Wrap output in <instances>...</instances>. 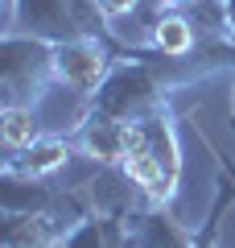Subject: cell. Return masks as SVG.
<instances>
[{
	"instance_id": "cell-5",
	"label": "cell",
	"mask_w": 235,
	"mask_h": 248,
	"mask_svg": "<svg viewBox=\"0 0 235 248\" xmlns=\"http://www.w3.org/2000/svg\"><path fill=\"white\" fill-rule=\"evenodd\" d=\"M50 87H58L54 46L21 33H0V99L33 108Z\"/></svg>"
},
{
	"instance_id": "cell-13",
	"label": "cell",
	"mask_w": 235,
	"mask_h": 248,
	"mask_svg": "<svg viewBox=\"0 0 235 248\" xmlns=\"http://www.w3.org/2000/svg\"><path fill=\"white\" fill-rule=\"evenodd\" d=\"M223 13H227V33L235 42V0H223Z\"/></svg>"
},
{
	"instance_id": "cell-4",
	"label": "cell",
	"mask_w": 235,
	"mask_h": 248,
	"mask_svg": "<svg viewBox=\"0 0 235 248\" xmlns=\"http://www.w3.org/2000/svg\"><path fill=\"white\" fill-rule=\"evenodd\" d=\"M219 178H215V203H210L202 228H190L174 215V207H145L136 223V244L132 248H219L227 211L235 207V166L215 149Z\"/></svg>"
},
{
	"instance_id": "cell-11",
	"label": "cell",
	"mask_w": 235,
	"mask_h": 248,
	"mask_svg": "<svg viewBox=\"0 0 235 248\" xmlns=\"http://www.w3.org/2000/svg\"><path fill=\"white\" fill-rule=\"evenodd\" d=\"M37 137H42V128H37L33 108H21V104H4V108H0V141H4L9 153L33 145Z\"/></svg>"
},
{
	"instance_id": "cell-10",
	"label": "cell",
	"mask_w": 235,
	"mask_h": 248,
	"mask_svg": "<svg viewBox=\"0 0 235 248\" xmlns=\"http://www.w3.org/2000/svg\"><path fill=\"white\" fill-rule=\"evenodd\" d=\"M148 50L165 54V58H190L202 46V33L194 25L190 9H157L148 17Z\"/></svg>"
},
{
	"instance_id": "cell-1",
	"label": "cell",
	"mask_w": 235,
	"mask_h": 248,
	"mask_svg": "<svg viewBox=\"0 0 235 248\" xmlns=\"http://www.w3.org/2000/svg\"><path fill=\"white\" fill-rule=\"evenodd\" d=\"M120 178L140 190V203L174 207L182 186V133L174 108H161L157 116L132 124V149L120 166Z\"/></svg>"
},
{
	"instance_id": "cell-6",
	"label": "cell",
	"mask_w": 235,
	"mask_h": 248,
	"mask_svg": "<svg viewBox=\"0 0 235 248\" xmlns=\"http://www.w3.org/2000/svg\"><path fill=\"white\" fill-rule=\"evenodd\" d=\"M145 46H112V42H99V37H78V42H62L54 46V75H58V87L74 91V95L91 99L103 79L112 75L116 58H132L140 54Z\"/></svg>"
},
{
	"instance_id": "cell-7",
	"label": "cell",
	"mask_w": 235,
	"mask_h": 248,
	"mask_svg": "<svg viewBox=\"0 0 235 248\" xmlns=\"http://www.w3.org/2000/svg\"><path fill=\"white\" fill-rule=\"evenodd\" d=\"M148 203L132 207V203H91V211L74 223L66 240L58 248H132L136 244V223H140V211Z\"/></svg>"
},
{
	"instance_id": "cell-14",
	"label": "cell",
	"mask_w": 235,
	"mask_h": 248,
	"mask_svg": "<svg viewBox=\"0 0 235 248\" xmlns=\"http://www.w3.org/2000/svg\"><path fill=\"white\" fill-rule=\"evenodd\" d=\"M157 9H190V4H198V0H153Z\"/></svg>"
},
{
	"instance_id": "cell-8",
	"label": "cell",
	"mask_w": 235,
	"mask_h": 248,
	"mask_svg": "<svg viewBox=\"0 0 235 248\" xmlns=\"http://www.w3.org/2000/svg\"><path fill=\"white\" fill-rule=\"evenodd\" d=\"M70 137H74L83 157L99 161L107 170H120L128 149H132V124H120L112 116H95V112H83V120L74 124Z\"/></svg>"
},
{
	"instance_id": "cell-9",
	"label": "cell",
	"mask_w": 235,
	"mask_h": 248,
	"mask_svg": "<svg viewBox=\"0 0 235 248\" xmlns=\"http://www.w3.org/2000/svg\"><path fill=\"white\" fill-rule=\"evenodd\" d=\"M78 153L74 137H62V133H42L33 145H25V149L9 153L4 157V166H0V174L4 178H29V182H45L50 174H58L62 166H66L70 157Z\"/></svg>"
},
{
	"instance_id": "cell-12",
	"label": "cell",
	"mask_w": 235,
	"mask_h": 248,
	"mask_svg": "<svg viewBox=\"0 0 235 248\" xmlns=\"http://www.w3.org/2000/svg\"><path fill=\"white\" fill-rule=\"evenodd\" d=\"M99 13H103L107 21H120V17H132V13L140 9V0H95Z\"/></svg>"
},
{
	"instance_id": "cell-3",
	"label": "cell",
	"mask_w": 235,
	"mask_h": 248,
	"mask_svg": "<svg viewBox=\"0 0 235 248\" xmlns=\"http://www.w3.org/2000/svg\"><path fill=\"white\" fill-rule=\"evenodd\" d=\"M4 33L37 37V42H78V37H99L112 46H128L116 37L112 21L99 13L95 0H9L4 4Z\"/></svg>"
},
{
	"instance_id": "cell-2",
	"label": "cell",
	"mask_w": 235,
	"mask_h": 248,
	"mask_svg": "<svg viewBox=\"0 0 235 248\" xmlns=\"http://www.w3.org/2000/svg\"><path fill=\"white\" fill-rule=\"evenodd\" d=\"M174 95L177 87L169 79V58L145 46L132 58H116L103 87L87 99V112L112 116L120 124H140L148 116H157L161 108H174Z\"/></svg>"
},
{
	"instance_id": "cell-15",
	"label": "cell",
	"mask_w": 235,
	"mask_h": 248,
	"mask_svg": "<svg viewBox=\"0 0 235 248\" xmlns=\"http://www.w3.org/2000/svg\"><path fill=\"white\" fill-rule=\"evenodd\" d=\"M227 124L235 128V75H231V108H227Z\"/></svg>"
}]
</instances>
